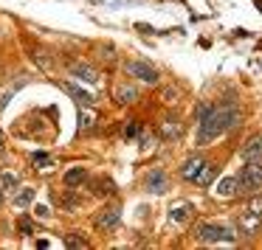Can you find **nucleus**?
Segmentation results:
<instances>
[{"instance_id": "obj_1", "label": "nucleus", "mask_w": 262, "mask_h": 250, "mask_svg": "<svg viewBox=\"0 0 262 250\" xmlns=\"http://www.w3.org/2000/svg\"><path fill=\"white\" fill-rule=\"evenodd\" d=\"M239 124V110L234 104H220V107H211V113L200 121V130H198V143L206 146L211 143L214 138H220L223 132L234 130Z\"/></svg>"}, {"instance_id": "obj_2", "label": "nucleus", "mask_w": 262, "mask_h": 250, "mask_svg": "<svg viewBox=\"0 0 262 250\" xmlns=\"http://www.w3.org/2000/svg\"><path fill=\"white\" fill-rule=\"evenodd\" d=\"M194 239L203 244H214V242H234L237 233L234 228H226V225H214V222H200L194 228Z\"/></svg>"}, {"instance_id": "obj_3", "label": "nucleus", "mask_w": 262, "mask_h": 250, "mask_svg": "<svg viewBox=\"0 0 262 250\" xmlns=\"http://www.w3.org/2000/svg\"><path fill=\"white\" fill-rule=\"evenodd\" d=\"M237 180H239V191L243 194H256L262 188V160H245Z\"/></svg>"}, {"instance_id": "obj_4", "label": "nucleus", "mask_w": 262, "mask_h": 250, "mask_svg": "<svg viewBox=\"0 0 262 250\" xmlns=\"http://www.w3.org/2000/svg\"><path fill=\"white\" fill-rule=\"evenodd\" d=\"M124 68H127V73L136 76V79H141L144 85H155V82H158V70H155L149 62H144V59H130Z\"/></svg>"}, {"instance_id": "obj_5", "label": "nucleus", "mask_w": 262, "mask_h": 250, "mask_svg": "<svg viewBox=\"0 0 262 250\" xmlns=\"http://www.w3.org/2000/svg\"><path fill=\"white\" fill-rule=\"evenodd\" d=\"M259 228H262V214H254V211L245 208L243 214L237 216V231L245 233V236H254Z\"/></svg>"}, {"instance_id": "obj_6", "label": "nucleus", "mask_w": 262, "mask_h": 250, "mask_svg": "<svg viewBox=\"0 0 262 250\" xmlns=\"http://www.w3.org/2000/svg\"><path fill=\"white\" fill-rule=\"evenodd\" d=\"M119 222H121V208L119 205H107V208H102V214L96 216L99 231H110V228H116Z\"/></svg>"}, {"instance_id": "obj_7", "label": "nucleus", "mask_w": 262, "mask_h": 250, "mask_svg": "<svg viewBox=\"0 0 262 250\" xmlns=\"http://www.w3.org/2000/svg\"><path fill=\"white\" fill-rule=\"evenodd\" d=\"M144 188L152 194H164L166 191V171L164 169H155L147 174V180H144Z\"/></svg>"}, {"instance_id": "obj_8", "label": "nucleus", "mask_w": 262, "mask_h": 250, "mask_svg": "<svg viewBox=\"0 0 262 250\" xmlns=\"http://www.w3.org/2000/svg\"><path fill=\"white\" fill-rule=\"evenodd\" d=\"M239 194V180L237 177H223L217 183V197L220 199H228V197H237Z\"/></svg>"}, {"instance_id": "obj_9", "label": "nucleus", "mask_w": 262, "mask_h": 250, "mask_svg": "<svg viewBox=\"0 0 262 250\" xmlns=\"http://www.w3.org/2000/svg\"><path fill=\"white\" fill-rule=\"evenodd\" d=\"M181 132H183V127L178 118H166L164 124H161V138H164V141H178Z\"/></svg>"}, {"instance_id": "obj_10", "label": "nucleus", "mask_w": 262, "mask_h": 250, "mask_svg": "<svg viewBox=\"0 0 262 250\" xmlns=\"http://www.w3.org/2000/svg\"><path fill=\"white\" fill-rule=\"evenodd\" d=\"M243 160H259L262 158V135H254L248 143L243 146Z\"/></svg>"}, {"instance_id": "obj_11", "label": "nucleus", "mask_w": 262, "mask_h": 250, "mask_svg": "<svg viewBox=\"0 0 262 250\" xmlns=\"http://www.w3.org/2000/svg\"><path fill=\"white\" fill-rule=\"evenodd\" d=\"M203 163H206V160L200 158V155H194V158H189L186 163L181 166V177H183V180H189V183H192L194 177H198V171H200V166H203Z\"/></svg>"}, {"instance_id": "obj_12", "label": "nucleus", "mask_w": 262, "mask_h": 250, "mask_svg": "<svg viewBox=\"0 0 262 250\" xmlns=\"http://www.w3.org/2000/svg\"><path fill=\"white\" fill-rule=\"evenodd\" d=\"M71 73H74L79 82H91V85H93V82H99L96 70H93L91 65H85V62H74V65H71Z\"/></svg>"}, {"instance_id": "obj_13", "label": "nucleus", "mask_w": 262, "mask_h": 250, "mask_svg": "<svg viewBox=\"0 0 262 250\" xmlns=\"http://www.w3.org/2000/svg\"><path fill=\"white\" fill-rule=\"evenodd\" d=\"M82 183H88V169L85 166H76V169L65 171V186L68 188H76V186H82Z\"/></svg>"}, {"instance_id": "obj_14", "label": "nucleus", "mask_w": 262, "mask_h": 250, "mask_svg": "<svg viewBox=\"0 0 262 250\" xmlns=\"http://www.w3.org/2000/svg\"><path fill=\"white\" fill-rule=\"evenodd\" d=\"M214 177H217V166H214V163H209V160H206V163L200 166L198 177H194L192 183H194V186H209V183L214 180Z\"/></svg>"}, {"instance_id": "obj_15", "label": "nucleus", "mask_w": 262, "mask_h": 250, "mask_svg": "<svg viewBox=\"0 0 262 250\" xmlns=\"http://www.w3.org/2000/svg\"><path fill=\"white\" fill-rule=\"evenodd\" d=\"M189 216H192V205H189V203H175V205H172V211H169V219L172 222L181 225V222L189 219Z\"/></svg>"}, {"instance_id": "obj_16", "label": "nucleus", "mask_w": 262, "mask_h": 250, "mask_svg": "<svg viewBox=\"0 0 262 250\" xmlns=\"http://www.w3.org/2000/svg\"><path fill=\"white\" fill-rule=\"evenodd\" d=\"M138 98V90L133 85H119L116 87V102L119 104H133Z\"/></svg>"}, {"instance_id": "obj_17", "label": "nucleus", "mask_w": 262, "mask_h": 250, "mask_svg": "<svg viewBox=\"0 0 262 250\" xmlns=\"http://www.w3.org/2000/svg\"><path fill=\"white\" fill-rule=\"evenodd\" d=\"M17 188H20L17 174H12V171H3V174H0V191L3 194H12V191H17Z\"/></svg>"}, {"instance_id": "obj_18", "label": "nucleus", "mask_w": 262, "mask_h": 250, "mask_svg": "<svg viewBox=\"0 0 262 250\" xmlns=\"http://www.w3.org/2000/svg\"><path fill=\"white\" fill-rule=\"evenodd\" d=\"M65 87V90H68L71 93V96H76V102H82V104H93V96H91V93H88V90H82V87H76V85H62Z\"/></svg>"}, {"instance_id": "obj_19", "label": "nucleus", "mask_w": 262, "mask_h": 250, "mask_svg": "<svg viewBox=\"0 0 262 250\" xmlns=\"http://www.w3.org/2000/svg\"><path fill=\"white\" fill-rule=\"evenodd\" d=\"M31 203H34V188H23V191L14 197V205H17V208H26V205H31Z\"/></svg>"}, {"instance_id": "obj_20", "label": "nucleus", "mask_w": 262, "mask_h": 250, "mask_svg": "<svg viewBox=\"0 0 262 250\" xmlns=\"http://www.w3.org/2000/svg\"><path fill=\"white\" fill-rule=\"evenodd\" d=\"M93 124H96V113H93V110H82L79 113V130L85 132V130H93Z\"/></svg>"}, {"instance_id": "obj_21", "label": "nucleus", "mask_w": 262, "mask_h": 250, "mask_svg": "<svg viewBox=\"0 0 262 250\" xmlns=\"http://www.w3.org/2000/svg\"><path fill=\"white\" fill-rule=\"evenodd\" d=\"M93 191H96L99 197H107V194H113V191H116V183H113V180H107V177H102V180L96 183V188H93Z\"/></svg>"}, {"instance_id": "obj_22", "label": "nucleus", "mask_w": 262, "mask_h": 250, "mask_svg": "<svg viewBox=\"0 0 262 250\" xmlns=\"http://www.w3.org/2000/svg\"><path fill=\"white\" fill-rule=\"evenodd\" d=\"M31 163H34V169H48V166H51V155L48 152H34L31 155Z\"/></svg>"}, {"instance_id": "obj_23", "label": "nucleus", "mask_w": 262, "mask_h": 250, "mask_svg": "<svg viewBox=\"0 0 262 250\" xmlns=\"http://www.w3.org/2000/svg\"><path fill=\"white\" fill-rule=\"evenodd\" d=\"M17 228L23 231V236H31V219H29V216H20Z\"/></svg>"}, {"instance_id": "obj_24", "label": "nucleus", "mask_w": 262, "mask_h": 250, "mask_svg": "<svg viewBox=\"0 0 262 250\" xmlns=\"http://www.w3.org/2000/svg\"><path fill=\"white\" fill-rule=\"evenodd\" d=\"M136 135H138V124H136V121H130V124L124 127V138H127V141H133Z\"/></svg>"}, {"instance_id": "obj_25", "label": "nucleus", "mask_w": 262, "mask_h": 250, "mask_svg": "<svg viewBox=\"0 0 262 250\" xmlns=\"http://www.w3.org/2000/svg\"><path fill=\"white\" fill-rule=\"evenodd\" d=\"M248 211H254V214H262V197H259V194H256V197H251Z\"/></svg>"}, {"instance_id": "obj_26", "label": "nucleus", "mask_w": 262, "mask_h": 250, "mask_svg": "<svg viewBox=\"0 0 262 250\" xmlns=\"http://www.w3.org/2000/svg\"><path fill=\"white\" fill-rule=\"evenodd\" d=\"M65 244H68V247H88V242H85V239H79V236H68V239H65Z\"/></svg>"}, {"instance_id": "obj_27", "label": "nucleus", "mask_w": 262, "mask_h": 250, "mask_svg": "<svg viewBox=\"0 0 262 250\" xmlns=\"http://www.w3.org/2000/svg\"><path fill=\"white\" fill-rule=\"evenodd\" d=\"M59 199H62V205H68V208H76V197H74V194H62Z\"/></svg>"}, {"instance_id": "obj_28", "label": "nucleus", "mask_w": 262, "mask_h": 250, "mask_svg": "<svg viewBox=\"0 0 262 250\" xmlns=\"http://www.w3.org/2000/svg\"><path fill=\"white\" fill-rule=\"evenodd\" d=\"M34 216H37V219H48V208H46V205H40V208L34 211Z\"/></svg>"}, {"instance_id": "obj_29", "label": "nucleus", "mask_w": 262, "mask_h": 250, "mask_svg": "<svg viewBox=\"0 0 262 250\" xmlns=\"http://www.w3.org/2000/svg\"><path fill=\"white\" fill-rule=\"evenodd\" d=\"M0 143H3V130H0Z\"/></svg>"}, {"instance_id": "obj_30", "label": "nucleus", "mask_w": 262, "mask_h": 250, "mask_svg": "<svg viewBox=\"0 0 262 250\" xmlns=\"http://www.w3.org/2000/svg\"><path fill=\"white\" fill-rule=\"evenodd\" d=\"M0 205H3V191H0Z\"/></svg>"}]
</instances>
